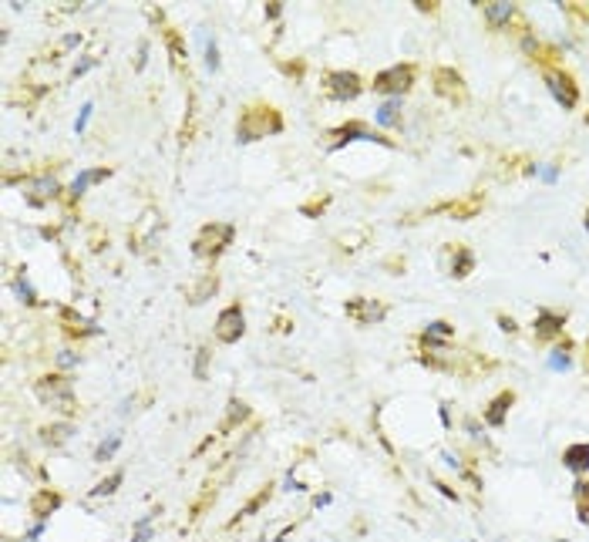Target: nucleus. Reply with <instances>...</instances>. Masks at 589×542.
<instances>
[{
  "label": "nucleus",
  "mask_w": 589,
  "mask_h": 542,
  "mask_svg": "<svg viewBox=\"0 0 589 542\" xmlns=\"http://www.w3.org/2000/svg\"><path fill=\"white\" fill-rule=\"evenodd\" d=\"M216 290H219V276H216V273H202V276L192 283L189 290H186V296H189V303H195V307H199V303H206V300H209Z\"/></svg>",
  "instance_id": "obj_14"
},
{
  "label": "nucleus",
  "mask_w": 589,
  "mask_h": 542,
  "mask_svg": "<svg viewBox=\"0 0 589 542\" xmlns=\"http://www.w3.org/2000/svg\"><path fill=\"white\" fill-rule=\"evenodd\" d=\"M206 361H209V347H199V357H195V377L206 381Z\"/></svg>",
  "instance_id": "obj_31"
},
{
  "label": "nucleus",
  "mask_w": 589,
  "mask_h": 542,
  "mask_svg": "<svg viewBox=\"0 0 589 542\" xmlns=\"http://www.w3.org/2000/svg\"><path fill=\"white\" fill-rule=\"evenodd\" d=\"M562 465H566L569 472H576V475L589 472V442H576V445L566 448V451H562Z\"/></svg>",
  "instance_id": "obj_15"
},
{
  "label": "nucleus",
  "mask_w": 589,
  "mask_h": 542,
  "mask_svg": "<svg viewBox=\"0 0 589 542\" xmlns=\"http://www.w3.org/2000/svg\"><path fill=\"white\" fill-rule=\"evenodd\" d=\"M61 502H64V499H61V492H54V488H40V492L31 495V505H27V509H31V515H38L40 522H44L51 512L61 509Z\"/></svg>",
  "instance_id": "obj_13"
},
{
  "label": "nucleus",
  "mask_w": 589,
  "mask_h": 542,
  "mask_svg": "<svg viewBox=\"0 0 589 542\" xmlns=\"http://www.w3.org/2000/svg\"><path fill=\"white\" fill-rule=\"evenodd\" d=\"M267 17H280V3H269V7H267Z\"/></svg>",
  "instance_id": "obj_41"
},
{
  "label": "nucleus",
  "mask_w": 589,
  "mask_h": 542,
  "mask_svg": "<svg viewBox=\"0 0 589 542\" xmlns=\"http://www.w3.org/2000/svg\"><path fill=\"white\" fill-rule=\"evenodd\" d=\"M323 88H327V95L334 101H354L364 91V81L354 71H330L323 77Z\"/></svg>",
  "instance_id": "obj_6"
},
{
  "label": "nucleus",
  "mask_w": 589,
  "mask_h": 542,
  "mask_svg": "<svg viewBox=\"0 0 589 542\" xmlns=\"http://www.w3.org/2000/svg\"><path fill=\"white\" fill-rule=\"evenodd\" d=\"M269 495H273V485H263V488H260V492H256V495H253V499H249V502L243 505V509H239L232 519H229V529H232V525H239L243 519H249V515H256V512H260V509L269 502Z\"/></svg>",
  "instance_id": "obj_17"
},
{
  "label": "nucleus",
  "mask_w": 589,
  "mask_h": 542,
  "mask_svg": "<svg viewBox=\"0 0 589 542\" xmlns=\"http://www.w3.org/2000/svg\"><path fill=\"white\" fill-rule=\"evenodd\" d=\"M91 64H95V58L81 61V64H77V68H75V77H77V75H84V71H88V68H91Z\"/></svg>",
  "instance_id": "obj_40"
},
{
  "label": "nucleus",
  "mask_w": 589,
  "mask_h": 542,
  "mask_svg": "<svg viewBox=\"0 0 589 542\" xmlns=\"http://www.w3.org/2000/svg\"><path fill=\"white\" fill-rule=\"evenodd\" d=\"M546 84H549L552 98L569 112V108H576V101H579V88H576V81H572L566 71H546Z\"/></svg>",
  "instance_id": "obj_8"
},
{
  "label": "nucleus",
  "mask_w": 589,
  "mask_h": 542,
  "mask_svg": "<svg viewBox=\"0 0 589 542\" xmlns=\"http://www.w3.org/2000/svg\"><path fill=\"white\" fill-rule=\"evenodd\" d=\"M88 115H91V105H84V112H81V118H77V132H81V128H84V121H88Z\"/></svg>",
  "instance_id": "obj_38"
},
{
  "label": "nucleus",
  "mask_w": 589,
  "mask_h": 542,
  "mask_svg": "<svg viewBox=\"0 0 589 542\" xmlns=\"http://www.w3.org/2000/svg\"><path fill=\"white\" fill-rule=\"evenodd\" d=\"M81 44V34H68V38L61 40V51H71V47H77Z\"/></svg>",
  "instance_id": "obj_36"
},
{
  "label": "nucleus",
  "mask_w": 589,
  "mask_h": 542,
  "mask_svg": "<svg viewBox=\"0 0 589 542\" xmlns=\"http://www.w3.org/2000/svg\"><path fill=\"white\" fill-rule=\"evenodd\" d=\"M512 405H515V394L512 391H502L492 405H489V411H485V421H489L492 428H502L505 425V414H509V407Z\"/></svg>",
  "instance_id": "obj_16"
},
{
  "label": "nucleus",
  "mask_w": 589,
  "mask_h": 542,
  "mask_svg": "<svg viewBox=\"0 0 589 542\" xmlns=\"http://www.w3.org/2000/svg\"><path fill=\"white\" fill-rule=\"evenodd\" d=\"M498 324H502L505 333H515V320H512V317H498Z\"/></svg>",
  "instance_id": "obj_37"
},
{
  "label": "nucleus",
  "mask_w": 589,
  "mask_h": 542,
  "mask_svg": "<svg viewBox=\"0 0 589 542\" xmlns=\"http://www.w3.org/2000/svg\"><path fill=\"white\" fill-rule=\"evenodd\" d=\"M283 132V115L273 108V105H246L239 112V121H236V138L249 145V142H260L267 135H280Z\"/></svg>",
  "instance_id": "obj_1"
},
{
  "label": "nucleus",
  "mask_w": 589,
  "mask_h": 542,
  "mask_svg": "<svg viewBox=\"0 0 589 542\" xmlns=\"http://www.w3.org/2000/svg\"><path fill=\"white\" fill-rule=\"evenodd\" d=\"M398 112H401V98H391V101H384L378 112V121L380 125H394L398 121Z\"/></svg>",
  "instance_id": "obj_29"
},
{
  "label": "nucleus",
  "mask_w": 589,
  "mask_h": 542,
  "mask_svg": "<svg viewBox=\"0 0 589 542\" xmlns=\"http://www.w3.org/2000/svg\"><path fill=\"white\" fill-rule=\"evenodd\" d=\"M343 313H347L354 324H361V327H374V324H380V320L387 317V307H384L380 300H371V296H357V300H347Z\"/></svg>",
  "instance_id": "obj_7"
},
{
  "label": "nucleus",
  "mask_w": 589,
  "mask_h": 542,
  "mask_svg": "<svg viewBox=\"0 0 589 542\" xmlns=\"http://www.w3.org/2000/svg\"><path fill=\"white\" fill-rule=\"evenodd\" d=\"M57 361H61V368H71V364H75V354H68V350H64Z\"/></svg>",
  "instance_id": "obj_39"
},
{
  "label": "nucleus",
  "mask_w": 589,
  "mask_h": 542,
  "mask_svg": "<svg viewBox=\"0 0 589 542\" xmlns=\"http://www.w3.org/2000/svg\"><path fill=\"white\" fill-rule=\"evenodd\" d=\"M121 479H125V472H112V475H108V479H101V482L95 485V488H91V495H112L114 488H118V485H121Z\"/></svg>",
  "instance_id": "obj_28"
},
{
  "label": "nucleus",
  "mask_w": 589,
  "mask_h": 542,
  "mask_svg": "<svg viewBox=\"0 0 589 542\" xmlns=\"http://www.w3.org/2000/svg\"><path fill=\"white\" fill-rule=\"evenodd\" d=\"M17 290H20V296H27V303H38L34 293H31V287H27V280H24V273L17 276Z\"/></svg>",
  "instance_id": "obj_34"
},
{
  "label": "nucleus",
  "mask_w": 589,
  "mask_h": 542,
  "mask_svg": "<svg viewBox=\"0 0 589 542\" xmlns=\"http://www.w3.org/2000/svg\"><path fill=\"white\" fill-rule=\"evenodd\" d=\"M165 47H169L172 68L179 71V68H182V61H186V40L179 38V31H175V27H165Z\"/></svg>",
  "instance_id": "obj_21"
},
{
  "label": "nucleus",
  "mask_w": 589,
  "mask_h": 542,
  "mask_svg": "<svg viewBox=\"0 0 589 542\" xmlns=\"http://www.w3.org/2000/svg\"><path fill=\"white\" fill-rule=\"evenodd\" d=\"M512 17H515V7H512V3H485V20L492 24L495 31H498V27H505V24H509Z\"/></svg>",
  "instance_id": "obj_20"
},
{
  "label": "nucleus",
  "mask_w": 589,
  "mask_h": 542,
  "mask_svg": "<svg viewBox=\"0 0 589 542\" xmlns=\"http://www.w3.org/2000/svg\"><path fill=\"white\" fill-rule=\"evenodd\" d=\"M572 488H576V512H579V522H589V482L586 479H579Z\"/></svg>",
  "instance_id": "obj_25"
},
{
  "label": "nucleus",
  "mask_w": 589,
  "mask_h": 542,
  "mask_svg": "<svg viewBox=\"0 0 589 542\" xmlns=\"http://www.w3.org/2000/svg\"><path fill=\"white\" fill-rule=\"evenodd\" d=\"M586 229H589V209H586Z\"/></svg>",
  "instance_id": "obj_42"
},
{
  "label": "nucleus",
  "mask_w": 589,
  "mask_h": 542,
  "mask_svg": "<svg viewBox=\"0 0 589 542\" xmlns=\"http://www.w3.org/2000/svg\"><path fill=\"white\" fill-rule=\"evenodd\" d=\"M34 391H38V398L44 401V405L57 407V411H64V414H75V411H77L75 384H71L64 374H44Z\"/></svg>",
  "instance_id": "obj_2"
},
{
  "label": "nucleus",
  "mask_w": 589,
  "mask_h": 542,
  "mask_svg": "<svg viewBox=\"0 0 589 542\" xmlns=\"http://www.w3.org/2000/svg\"><path fill=\"white\" fill-rule=\"evenodd\" d=\"M415 64H391V68H384L380 75H374V91L378 95H394V98H401L411 84H415Z\"/></svg>",
  "instance_id": "obj_4"
},
{
  "label": "nucleus",
  "mask_w": 589,
  "mask_h": 542,
  "mask_svg": "<svg viewBox=\"0 0 589 542\" xmlns=\"http://www.w3.org/2000/svg\"><path fill=\"white\" fill-rule=\"evenodd\" d=\"M246 418H249V405L239 401V398H232V401H229V411H226V421H223V435L232 431V428H239Z\"/></svg>",
  "instance_id": "obj_23"
},
{
  "label": "nucleus",
  "mask_w": 589,
  "mask_h": 542,
  "mask_svg": "<svg viewBox=\"0 0 589 542\" xmlns=\"http://www.w3.org/2000/svg\"><path fill=\"white\" fill-rule=\"evenodd\" d=\"M586 368H589V354H586Z\"/></svg>",
  "instance_id": "obj_43"
},
{
  "label": "nucleus",
  "mask_w": 589,
  "mask_h": 542,
  "mask_svg": "<svg viewBox=\"0 0 589 542\" xmlns=\"http://www.w3.org/2000/svg\"><path fill=\"white\" fill-rule=\"evenodd\" d=\"M232 236H236V226L232 223H206L199 236L192 239V253L199 256V259H216V256H223L229 243H232Z\"/></svg>",
  "instance_id": "obj_3"
},
{
  "label": "nucleus",
  "mask_w": 589,
  "mask_h": 542,
  "mask_svg": "<svg viewBox=\"0 0 589 542\" xmlns=\"http://www.w3.org/2000/svg\"><path fill=\"white\" fill-rule=\"evenodd\" d=\"M472 266H475V256H472V250H465V246H458L455 250V263H452V276H468L472 273Z\"/></svg>",
  "instance_id": "obj_24"
},
{
  "label": "nucleus",
  "mask_w": 589,
  "mask_h": 542,
  "mask_svg": "<svg viewBox=\"0 0 589 542\" xmlns=\"http://www.w3.org/2000/svg\"><path fill=\"white\" fill-rule=\"evenodd\" d=\"M206 64H209V71H219V51H216V40L206 44Z\"/></svg>",
  "instance_id": "obj_32"
},
{
  "label": "nucleus",
  "mask_w": 589,
  "mask_h": 542,
  "mask_svg": "<svg viewBox=\"0 0 589 542\" xmlns=\"http://www.w3.org/2000/svg\"><path fill=\"white\" fill-rule=\"evenodd\" d=\"M327 202H330V199H320V202H306V206H304V213H306V216L323 213V206H327Z\"/></svg>",
  "instance_id": "obj_35"
},
{
  "label": "nucleus",
  "mask_w": 589,
  "mask_h": 542,
  "mask_svg": "<svg viewBox=\"0 0 589 542\" xmlns=\"http://www.w3.org/2000/svg\"><path fill=\"white\" fill-rule=\"evenodd\" d=\"M155 232H158V213H155V209H149V213L135 223V229L128 232V243H132V250L135 253H145L155 243Z\"/></svg>",
  "instance_id": "obj_10"
},
{
  "label": "nucleus",
  "mask_w": 589,
  "mask_h": 542,
  "mask_svg": "<svg viewBox=\"0 0 589 542\" xmlns=\"http://www.w3.org/2000/svg\"><path fill=\"white\" fill-rule=\"evenodd\" d=\"M40 438L47 445H64L71 438V425H51V428H40Z\"/></svg>",
  "instance_id": "obj_26"
},
{
  "label": "nucleus",
  "mask_w": 589,
  "mask_h": 542,
  "mask_svg": "<svg viewBox=\"0 0 589 542\" xmlns=\"http://www.w3.org/2000/svg\"><path fill=\"white\" fill-rule=\"evenodd\" d=\"M31 193H38L34 199H31V206H44L47 199H54V195L61 193V186H57V179H51V175H44V179H38V182L31 186Z\"/></svg>",
  "instance_id": "obj_22"
},
{
  "label": "nucleus",
  "mask_w": 589,
  "mask_h": 542,
  "mask_svg": "<svg viewBox=\"0 0 589 542\" xmlns=\"http://www.w3.org/2000/svg\"><path fill=\"white\" fill-rule=\"evenodd\" d=\"M118 445H121V435H112L105 445H98V451H95V462H108L114 451H118Z\"/></svg>",
  "instance_id": "obj_30"
},
{
  "label": "nucleus",
  "mask_w": 589,
  "mask_h": 542,
  "mask_svg": "<svg viewBox=\"0 0 589 542\" xmlns=\"http://www.w3.org/2000/svg\"><path fill=\"white\" fill-rule=\"evenodd\" d=\"M334 138H337V142H334L330 149H341V145H347V142H380V145H387V149L394 145L391 138H384V135H378V132H371L364 121H347V125H341V128L334 132Z\"/></svg>",
  "instance_id": "obj_9"
},
{
  "label": "nucleus",
  "mask_w": 589,
  "mask_h": 542,
  "mask_svg": "<svg viewBox=\"0 0 589 542\" xmlns=\"http://www.w3.org/2000/svg\"><path fill=\"white\" fill-rule=\"evenodd\" d=\"M562 327H566V317H562V313H552V310H539V313H535V337H539V340L562 337Z\"/></svg>",
  "instance_id": "obj_12"
},
{
  "label": "nucleus",
  "mask_w": 589,
  "mask_h": 542,
  "mask_svg": "<svg viewBox=\"0 0 589 542\" xmlns=\"http://www.w3.org/2000/svg\"><path fill=\"white\" fill-rule=\"evenodd\" d=\"M435 91L445 98H452V101H465V77L458 75L455 68H438L435 71Z\"/></svg>",
  "instance_id": "obj_11"
},
{
  "label": "nucleus",
  "mask_w": 589,
  "mask_h": 542,
  "mask_svg": "<svg viewBox=\"0 0 589 542\" xmlns=\"http://www.w3.org/2000/svg\"><path fill=\"white\" fill-rule=\"evenodd\" d=\"M455 333V327L448 324V320H435V324H428V330H424V344H435L438 337H452Z\"/></svg>",
  "instance_id": "obj_27"
},
{
  "label": "nucleus",
  "mask_w": 589,
  "mask_h": 542,
  "mask_svg": "<svg viewBox=\"0 0 589 542\" xmlns=\"http://www.w3.org/2000/svg\"><path fill=\"white\" fill-rule=\"evenodd\" d=\"M108 175H112V169H105V165H101V169H88V172H81L75 182H71V199H77V195L84 193L91 182H105Z\"/></svg>",
  "instance_id": "obj_18"
},
{
  "label": "nucleus",
  "mask_w": 589,
  "mask_h": 542,
  "mask_svg": "<svg viewBox=\"0 0 589 542\" xmlns=\"http://www.w3.org/2000/svg\"><path fill=\"white\" fill-rule=\"evenodd\" d=\"M549 368L552 370H559V368H569V354H562V350H556V357L549 361Z\"/></svg>",
  "instance_id": "obj_33"
},
{
  "label": "nucleus",
  "mask_w": 589,
  "mask_h": 542,
  "mask_svg": "<svg viewBox=\"0 0 589 542\" xmlns=\"http://www.w3.org/2000/svg\"><path fill=\"white\" fill-rule=\"evenodd\" d=\"M61 320H64V333H71V337H91V333H98V327H91L88 320H81V317L75 320V313L68 307L61 310Z\"/></svg>",
  "instance_id": "obj_19"
},
{
  "label": "nucleus",
  "mask_w": 589,
  "mask_h": 542,
  "mask_svg": "<svg viewBox=\"0 0 589 542\" xmlns=\"http://www.w3.org/2000/svg\"><path fill=\"white\" fill-rule=\"evenodd\" d=\"M246 333V313L239 303H229L219 317H216V340L219 344H236Z\"/></svg>",
  "instance_id": "obj_5"
}]
</instances>
